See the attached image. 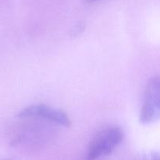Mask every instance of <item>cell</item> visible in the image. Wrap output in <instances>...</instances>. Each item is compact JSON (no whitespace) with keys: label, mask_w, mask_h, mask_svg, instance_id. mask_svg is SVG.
Returning a JSON list of instances; mask_svg holds the SVG:
<instances>
[{"label":"cell","mask_w":160,"mask_h":160,"mask_svg":"<svg viewBox=\"0 0 160 160\" xmlns=\"http://www.w3.org/2000/svg\"><path fill=\"white\" fill-rule=\"evenodd\" d=\"M123 132L118 127H109L98 132L91 142L88 151V160H95L109 155L120 145Z\"/></svg>","instance_id":"obj_1"},{"label":"cell","mask_w":160,"mask_h":160,"mask_svg":"<svg viewBox=\"0 0 160 160\" xmlns=\"http://www.w3.org/2000/svg\"><path fill=\"white\" fill-rule=\"evenodd\" d=\"M160 84L158 76L150 78L145 87L144 102L140 112V122L148 124L159 120L160 113Z\"/></svg>","instance_id":"obj_2"},{"label":"cell","mask_w":160,"mask_h":160,"mask_svg":"<svg viewBox=\"0 0 160 160\" xmlns=\"http://www.w3.org/2000/svg\"><path fill=\"white\" fill-rule=\"evenodd\" d=\"M17 117L20 118H42L65 128H69L71 125V121L65 112L44 104L28 106L20 110Z\"/></svg>","instance_id":"obj_3"},{"label":"cell","mask_w":160,"mask_h":160,"mask_svg":"<svg viewBox=\"0 0 160 160\" xmlns=\"http://www.w3.org/2000/svg\"><path fill=\"white\" fill-rule=\"evenodd\" d=\"M152 160H159V154H158V153L152 154Z\"/></svg>","instance_id":"obj_4"},{"label":"cell","mask_w":160,"mask_h":160,"mask_svg":"<svg viewBox=\"0 0 160 160\" xmlns=\"http://www.w3.org/2000/svg\"><path fill=\"white\" fill-rule=\"evenodd\" d=\"M86 1L88 2H95L98 1V0H86Z\"/></svg>","instance_id":"obj_5"},{"label":"cell","mask_w":160,"mask_h":160,"mask_svg":"<svg viewBox=\"0 0 160 160\" xmlns=\"http://www.w3.org/2000/svg\"><path fill=\"white\" fill-rule=\"evenodd\" d=\"M1 160H12V159H1Z\"/></svg>","instance_id":"obj_6"}]
</instances>
